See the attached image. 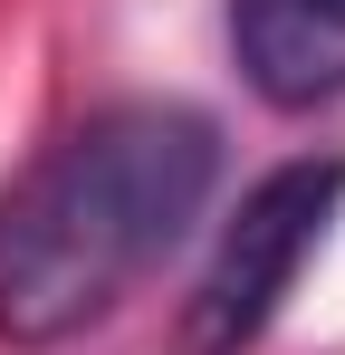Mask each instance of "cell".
Here are the masks:
<instances>
[{
    "mask_svg": "<svg viewBox=\"0 0 345 355\" xmlns=\"http://www.w3.org/2000/svg\"><path fill=\"white\" fill-rule=\"evenodd\" d=\"M211 182H221V135L172 96L67 125L0 192V336L57 346L96 327L144 269H163V250L202 221Z\"/></svg>",
    "mask_w": 345,
    "mask_h": 355,
    "instance_id": "cell-1",
    "label": "cell"
},
{
    "mask_svg": "<svg viewBox=\"0 0 345 355\" xmlns=\"http://www.w3.org/2000/svg\"><path fill=\"white\" fill-rule=\"evenodd\" d=\"M240 77L269 106H336L345 96V0H230Z\"/></svg>",
    "mask_w": 345,
    "mask_h": 355,
    "instance_id": "cell-3",
    "label": "cell"
},
{
    "mask_svg": "<svg viewBox=\"0 0 345 355\" xmlns=\"http://www.w3.org/2000/svg\"><path fill=\"white\" fill-rule=\"evenodd\" d=\"M336 202H345V154H297V164H278V173L221 221L211 269L182 297V336H172V346L182 355H249L269 336V317L288 307L297 269L317 259Z\"/></svg>",
    "mask_w": 345,
    "mask_h": 355,
    "instance_id": "cell-2",
    "label": "cell"
}]
</instances>
